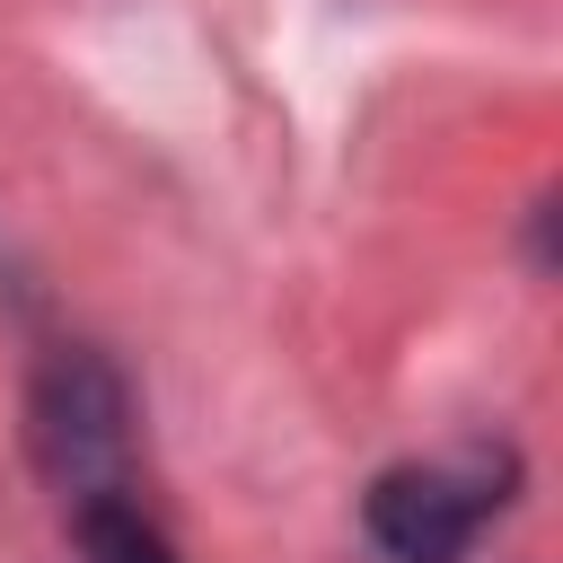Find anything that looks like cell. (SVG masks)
Returning <instances> with one entry per match:
<instances>
[{"instance_id":"2","label":"cell","mask_w":563,"mask_h":563,"mask_svg":"<svg viewBox=\"0 0 563 563\" xmlns=\"http://www.w3.org/2000/svg\"><path fill=\"white\" fill-rule=\"evenodd\" d=\"M26 449L35 466L70 493V501H97V493H123V449H132V405H123V378L97 361V352H53L26 387Z\"/></svg>"},{"instance_id":"3","label":"cell","mask_w":563,"mask_h":563,"mask_svg":"<svg viewBox=\"0 0 563 563\" xmlns=\"http://www.w3.org/2000/svg\"><path fill=\"white\" fill-rule=\"evenodd\" d=\"M70 537H79V563H185L158 519L132 501V493H97V501H70Z\"/></svg>"},{"instance_id":"1","label":"cell","mask_w":563,"mask_h":563,"mask_svg":"<svg viewBox=\"0 0 563 563\" xmlns=\"http://www.w3.org/2000/svg\"><path fill=\"white\" fill-rule=\"evenodd\" d=\"M519 457L510 449H457V457H405L369 475L361 528L387 563H466L475 537L510 510Z\"/></svg>"}]
</instances>
